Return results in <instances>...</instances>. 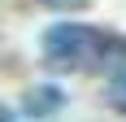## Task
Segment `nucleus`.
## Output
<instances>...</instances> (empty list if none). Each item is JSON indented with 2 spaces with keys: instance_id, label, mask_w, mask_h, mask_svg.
Here are the masks:
<instances>
[{
  "instance_id": "1",
  "label": "nucleus",
  "mask_w": 126,
  "mask_h": 122,
  "mask_svg": "<svg viewBox=\"0 0 126 122\" xmlns=\"http://www.w3.org/2000/svg\"><path fill=\"white\" fill-rule=\"evenodd\" d=\"M113 39L87 22H57L44 31V61L52 70H104L117 65Z\"/></svg>"
},
{
  "instance_id": "2",
  "label": "nucleus",
  "mask_w": 126,
  "mask_h": 122,
  "mask_svg": "<svg viewBox=\"0 0 126 122\" xmlns=\"http://www.w3.org/2000/svg\"><path fill=\"white\" fill-rule=\"evenodd\" d=\"M109 100L126 113V70H117V74H113V83H109Z\"/></svg>"
},
{
  "instance_id": "3",
  "label": "nucleus",
  "mask_w": 126,
  "mask_h": 122,
  "mask_svg": "<svg viewBox=\"0 0 126 122\" xmlns=\"http://www.w3.org/2000/svg\"><path fill=\"white\" fill-rule=\"evenodd\" d=\"M48 9H87L91 0H44Z\"/></svg>"
}]
</instances>
